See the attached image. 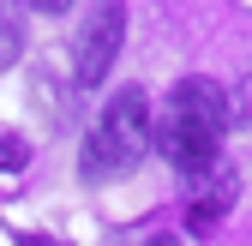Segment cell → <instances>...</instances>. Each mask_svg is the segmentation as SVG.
<instances>
[{"label":"cell","mask_w":252,"mask_h":246,"mask_svg":"<svg viewBox=\"0 0 252 246\" xmlns=\"http://www.w3.org/2000/svg\"><path fill=\"white\" fill-rule=\"evenodd\" d=\"M222 132H228V90L216 78H180L168 90V114L162 126H150L156 150L168 156L174 174H210L222 156Z\"/></svg>","instance_id":"obj_1"},{"label":"cell","mask_w":252,"mask_h":246,"mask_svg":"<svg viewBox=\"0 0 252 246\" xmlns=\"http://www.w3.org/2000/svg\"><path fill=\"white\" fill-rule=\"evenodd\" d=\"M150 150V96L138 84H126L120 96H108L102 102V114H96V126L84 132V180H126L138 168V156Z\"/></svg>","instance_id":"obj_2"},{"label":"cell","mask_w":252,"mask_h":246,"mask_svg":"<svg viewBox=\"0 0 252 246\" xmlns=\"http://www.w3.org/2000/svg\"><path fill=\"white\" fill-rule=\"evenodd\" d=\"M120 42H126V0H90L72 30V84L96 90L114 72Z\"/></svg>","instance_id":"obj_3"},{"label":"cell","mask_w":252,"mask_h":246,"mask_svg":"<svg viewBox=\"0 0 252 246\" xmlns=\"http://www.w3.org/2000/svg\"><path fill=\"white\" fill-rule=\"evenodd\" d=\"M18 54H24V12L12 0H0V78L18 66Z\"/></svg>","instance_id":"obj_4"},{"label":"cell","mask_w":252,"mask_h":246,"mask_svg":"<svg viewBox=\"0 0 252 246\" xmlns=\"http://www.w3.org/2000/svg\"><path fill=\"white\" fill-rule=\"evenodd\" d=\"M228 198H234V180L222 174V186H216V192H204V198L192 204V228H210V222H216V216L228 210Z\"/></svg>","instance_id":"obj_5"},{"label":"cell","mask_w":252,"mask_h":246,"mask_svg":"<svg viewBox=\"0 0 252 246\" xmlns=\"http://www.w3.org/2000/svg\"><path fill=\"white\" fill-rule=\"evenodd\" d=\"M228 126H252V72L240 78V90L228 96Z\"/></svg>","instance_id":"obj_6"},{"label":"cell","mask_w":252,"mask_h":246,"mask_svg":"<svg viewBox=\"0 0 252 246\" xmlns=\"http://www.w3.org/2000/svg\"><path fill=\"white\" fill-rule=\"evenodd\" d=\"M24 162H30V150L18 138H0V168H24Z\"/></svg>","instance_id":"obj_7"},{"label":"cell","mask_w":252,"mask_h":246,"mask_svg":"<svg viewBox=\"0 0 252 246\" xmlns=\"http://www.w3.org/2000/svg\"><path fill=\"white\" fill-rule=\"evenodd\" d=\"M30 6H36V12H72L78 0H30Z\"/></svg>","instance_id":"obj_8"},{"label":"cell","mask_w":252,"mask_h":246,"mask_svg":"<svg viewBox=\"0 0 252 246\" xmlns=\"http://www.w3.org/2000/svg\"><path fill=\"white\" fill-rule=\"evenodd\" d=\"M18 246H54V240H42V234H24V240H18Z\"/></svg>","instance_id":"obj_9"},{"label":"cell","mask_w":252,"mask_h":246,"mask_svg":"<svg viewBox=\"0 0 252 246\" xmlns=\"http://www.w3.org/2000/svg\"><path fill=\"white\" fill-rule=\"evenodd\" d=\"M150 246H180V240H168V234H156V240H150Z\"/></svg>","instance_id":"obj_10"}]
</instances>
